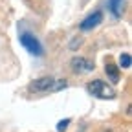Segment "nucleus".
Masks as SVG:
<instances>
[{
  "mask_svg": "<svg viewBox=\"0 0 132 132\" xmlns=\"http://www.w3.org/2000/svg\"><path fill=\"white\" fill-rule=\"evenodd\" d=\"M88 92L94 94L99 99H114L116 97V90L108 85V82L101 81V79H95L88 82Z\"/></svg>",
  "mask_w": 132,
  "mask_h": 132,
  "instance_id": "nucleus-1",
  "label": "nucleus"
},
{
  "mask_svg": "<svg viewBox=\"0 0 132 132\" xmlns=\"http://www.w3.org/2000/svg\"><path fill=\"white\" fill-rule=\"evenodd\" d=\"M20 44L28 50L31 55H37V57H42L44 55V48L39 42V39L35 35H31V33H28V31L20 33Z\"/></svg>",
  "mask_w": 132,
  "mask_h": 132,
  "instance_id": "nucleus-2",
  "label": "nucleus"
},
{
  "mask_svg": "<svg viewBox=\"0 0 132 132\" xmlns=\"http://www.w3.org/2000/svg\"><path fill=\"white\" fill-rule=\"evenodd\" d=\"M70 66H72V70L75 73H88V72L94 70V62L88 61V59H85V57H73L72 62H70Z\"/></svg>",
  "mask_w": 132,
  "mask_h": 132,
  "instance_id": "nucleus-3",
  "label": "nucleus"
},
{
  "mask_svg": "<svg viewBox=\"0 0 132 132\" xmlns=\"http://www.w3.org/2000/svg\"><path fill=\"white\" fill-rule=\"evenodd\" d=\"M101 22H103V13H101V11H94L92 15H88L86 19L79 24V28H81L82 31H90V29L97 28Z\"/></svg>",
  "mask_w": 132,
  "mask_h": 132,
  "instance_id": "nucleus-4",
  "label": "nucleus"
},
{
  "mask_svg": "<svg viewBox=\"0 0 132 132\" xmlns=\"http://www.w3.org/2000/svg\"><path fill=\"white\" fill-rule=\"evenodd\" d=\"M53 77H39L33 82H29V92H48L53 86Z\"/></svg>",
  "mask_w": 132,
  "mask_h": 132,
  "instance_id": "nucleus-5",
  "label": "nucleus"
},
{
  "mask_svg": "<svg viewBox=\"0 0 132 132\" xmlns=\"http://www.w3.org/2000/svg\"><path fill=\"white\" fill-rule=\"evenodd\" d=\"M108 9L116 19H121L125 11V0H108Z\"/></svg>",
  "mask_w": 132,
  "mask_h": 132,
  "instance_id": "nucleus-6",
  "label": "nucleus"
},
{
  "mask_svg": "<svg viewBox=\"0 0 132 132\" xmlns=\"http://www.w3.org/2000/svg\"><path fill=\"white\" fill-rule=\"evenodd\" d=\"M105 73H106V77H108L112 82H119V68H118L116 64L108 62V64L105 66Z\"/></svg>",
  "mask_w": 132,
  "mask_h": 132,
  "instance_id": "nucleus-7",
  "label": "nucleus"
},
{
  "mask_svg": "<svg viewBox=\"0 0 132 132\" xmlns=\"http://www.w3.org/2000/svg\"><path fill=\"white\" fill-rule=\"evenodd\" d=\"M130 62H132L130 53H121V55H119V64H121V68L128 70V68H130Z\"/></svg>",
  "mask_w": 132,
  "mask_h": 132,
  "instance_id": "nucleus-8",
  "label": "nucleus"
},
{
  "mask_svg": "<svg viewBox=\"0 0 132 132\" xmlns=\"http://www.w3.org/2000/svg\"><path fill=\"white\" fill-rule=\"evenodd\" d=\"M68 125H70V119H62V121H59L57 130H59V132H64L66 128H68Z\"/></svg>",
  "mask_w": 132,
  "mask_h": 132,
  "instance_id": "nucleus-9",
  "label": "nucleus"
},
{
  "mask_svg": "<svg viewBox=\"0 0 132 132\" xmlns=\"http://www.w3.org/2000/svg\"><path fill=\"white\" fill-rule=\"evenodd\" d=\"M77 46H81V39H73V40L70 42V48H72V50H75Z\"/></svg>",
  "mask_w": 132,
  "mask_h": 132,
  "instance_id": "nucleus-10",
  "label": "nucleus"
}]
</instances>
